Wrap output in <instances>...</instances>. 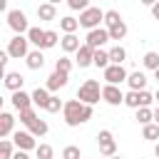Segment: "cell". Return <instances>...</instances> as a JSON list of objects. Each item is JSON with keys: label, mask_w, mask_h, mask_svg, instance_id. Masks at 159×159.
I'll return each instance as SVG.
<instances>
[{"label": "cell", "mask_w": 159, "mask_h": 159, "mask_svg": "<svg viewBox=\"0 0 159 159\" xmlns=\"http://www.w3.org/2000/svg\"><path fill=\"white\" fill-rule=\"evenodd\" d=\"M137 122L139 124H149L152 122V109L149 107H137Z\"/></svg>", "instance_id": "obj_34"}, {"label": "cell", "mask_w": 159, "mask_h": 159, "mask_svg": "<svg viewBox=\"0 0 159 159\" xmlns=\"http://www.w3.org/2000/svg\"><path fill=\"white\" fill-rule=\"evenodd\" d=\"M152 122H154V124H159V107H157V109H152Z\"/></svg>", "instance_id": "obj_43"}, {"label": "cell", "mask_w": 159, "mask_h": 159, "mask_svg": "<svg viewBox=\"0 0 159 159\" xmlns=\"http://www.w3.org/2000/svg\"><path fill=\"white\" fill-rule=\"evenodd\" d=\"M62 109V99L57 97V94H50V99H47V104H45V112H60Z\"/></svg>", "instance_id": "obj_32"}, {"label": "cell", "mask_w": 159, "mask_h": 159, "mask_svg": "<svg viewBox=\"0 0 159 159\" xmlns=\"http://www.w3.org/2000/svg\"><path fill=\"white\" fill-rule=\"evenodd\" d=\"M139 2H142V5H147V7H152V5L157 2V0H139Z\"/></svg>", "instance_id": "obj_44"}, {"label": "cell", "mask_w": 159, "mask_h": 159, "mask_svg": "<svg viewBox=\"0 0 159 159\" xmlns=\"http://www.w3.org/2000/svg\"><path fill=\"white\" fill-rule=\"evenodd\" d=\"M142 62H144V67H147V70H152V72H154V70L159 67V52H147Z\"/></svg>", "instance_id": "obj_31"}, {"label": "cell", "mask_w": 159, "mask_h": 159, "mask_svg": "<svg viewBox=\"0 0 159 159\" xmlns=\"http://www.w3.org/2000/svg\"><path fill=\"white\" fill-rule=\"evenodd\" d=\"M42 35H45V30H42V27H27V32H25L27 42H30V45H35V47H40V45H42Z\"/></svg>", "instance_id": "obj_26"}, {"label": "cell", "mask_w": 159, "mask_h": 159, "mask_svg": "<svg viewBox=\"0 0 159 159\" xmlns=\"http://www.w3.org/2000/svg\"><path fill=\"white\" fill-rule=\"evenodd\" d=\"M122 20V15L117 12V10H104V17H102V22L109 27V25H114V22H119Z\"/></svg>", "instance_id": "obj_36"}, {"label": "cell", "mask_w": 159, "mask_h": 159, "mask_svg": "<svg viewBox=\"0 0 159 159\" xmlns=\"http://www.w3.org/2000/svg\"><path fill=\"white\" fill-rule=\"evenodd\" d=\"M67 7L70 10H84V7H89V0H67Z\"/></svg>", "instance_id": "obj_39"}, {"label": "cell", "mask_w": 159, "mask_h": 159, "mask_svg": "<svg viewBox=\"0 0 159 159\" xmlns=\"http://www.w3.org/2000/svg\"><path fill=\"white\" fill-rule=\"evenodd\" d=\"M102 17H104V10H99V7H84L82 12H80V17H77V22H80V27H84V30H94V27H99V22H102Z\"/></svg>", "instance_id": "obj_4"}, {"label": "cell", "mask_w": 159, "mask_h": 159, "mask_svg": "<svg viewBox=\"0 0 159 159\" xmlns=\"http://www.w3.org/2000/svg\"><path fill=\"white\" fill-rule=\"evenodd\" d=\"M60 47H62L65 52H77V47H80V37H77L75 32H65V35L60 37Z\"/></svg>", "instance_id": "obj_19"}, {"label": "cell", "mask_w": 159, "mask_h": 159, "mask_svg": "<svg viewBox=\"0 0 159 159\" xmlns=\"http://www.w3.org/2000/svg\"><path fill=\"white\" fill-rule=\"evenodd\" d=\"M12 129H15V117L10 112H0V139L12 134Z\"/></svg>", "instance_id": "obj_18"}, {"label": "cell", "mask_w": 159, "mask_h": 159, "mask_svg": "<svg viewBox=\"0 0 159 159\" xmlns=\"http://www.w3.org/2000/svg\"><path fill=\"white\" fill-rule=\"evenodd\" d=\"M152 102H154V94L147 92V89H129V92L124 94V99H122V104H127V107H132V109H137V107H149Z\"/></svg>", "instance_id": "obj_3"}, {"label": "cell", "mask_w": 159, "mask_h": 159, "mask_svg": "<svg viewBox=\"0 0 159 159\" xmlns=\"http://www.w3.org/2000/svg\"><path fill=\"white\" fill-rule=\"evenodd\" d=\"M97 147H99V154L102 157H112L117 154V142H114V134L109 129H102L97 134Z\"/></svg>", "instance_id": "obj_7"}, {"label": "cell", "mask_w": 159, "mask_h": 159, "mask_svg": "<svg viewBox=\"0 0 159 159\" xmlns=\"http://www.w3.org/2000/svg\"><path fill=\"white\" fill-rule=\"evenodd\" d=\"M154 157H157V159H159V142H157V144H154Z\"/></svg>", "instance_id": "obj_46"}, {"label": "cell", "mask_w": 159, "mask_h": 159, "mask_svg": "<svg viewBox=\"0 0 159 159\" xmlns=\"http://www.w3.org/2000/svg\"><path fill=\"white\" fill-rule=\"evenodd\" d=\"M154 77H157V82H159V67H157V70H154Z\"/></svg>", "instance_id": "obj_51"}, {"label": "cell", "mask_w": 159, "mask_h": 159, "mask_svg": "<svg viewBox=\"0 0 159 159\" xmlns=\"http://www.w3.org/2000/svg\"><path fill=\"white\" fill-rule=\"evenodd\" d=\"M142 137H144V139H149V142H157V139H159V124H154V122L144 124V129H142Z\"/></svg>", "instance_id": "obj_29"}, {"label": "cell", "mask_w": 159, "mask_h": 159, "mask_svg": "<svg viewBox=\"0 0 159 159\" xmlns=\"http://www.w3.org/2000/svg\"><path fill=\"white\" fill-rule=\"evenodd\" d=\"M12 107H15L17 112H22V109L32 107V97H30L25 89H17V92H12Z\"/></svg>", "instance_id": "obj_16"}, {"label": "cell", "mask_w": 159, "mask_h": 159, "mask_svg": "<svg viewBox=\"0 0 159 159\" xmlns=\"http://www.w3.org/2000/svg\"><path fill=\"white\" fill-rule=\"evenodd\" d=\"M77 27H80L77 17H72V15L60 17V30H62V32H77Z\"/></svg>", "instance_id": "obj_27"}, {"label": "cell", "mask_w": 159, "mask_h": 159, "mask_svg": "<svg viewBox=\"0 0 159 159\" xmlns=\"http://www.w3.org/2000/svg\"><path fill=\"white\" fill-rule=\"evenodd\" d=\"M92 65H94V67H99V70H104V67L109 65V52H107V50H102V47H97V50L92 52Z\"/></svg>", "instance_id": "obj_23"}, {"label": "cell", "mask_w": 159, "mask_h": 159, "mask_svg": "<svg viewBox=\"0 0 159 159\" xmlns=\"http://www.w3.org/2000/svg\"><path fill=\"white\" fill-rule=\"evenodd\" d=\"M7 10V0H0V12H5Z\"/></svg>", "instance_id": "obj_45"}, {"label": "cell", "mask_w": 159, "mask_h": 159, "mask_svg": "<svg viewBox=\"0 0 159 159\" xmlns=\"http://www.w3.org/2000/svg\"><path fill=\"white\" fill-rule=\"evenodd\" d=\"M7 60H10L7 50H0V67H5V65H7Z\"/></svg>", "instance_id": "obj_40"}, {"label": "cell", "mask_w": 159, "mask_h": 159, "mask_svg": "<svg viewBox=\"0 0 159 159\" xmlns=\"http://www.w3.org/2000/svg\"><path fill=\"white\" fill-rule=\"evenodd\" d=\"M35 117H37V114H35V109H32V107H27V109H22V112H20V124H25V127H27Z\"/></svg>", "instance_id": "obj_38"}, {"label": "cell", "mask_w": 159, "mask_h": 159, "mask_svg": "<svg viewBox=\"0 0 159 159\" xmlns=\"http://www.w3.org/2000/svg\"><path fill=\"white\" fill-rule=\"evenodd\" d=\"M37 20H40V22H52V20H57V7H55L52 2L37 5Z\"/></svg>", "instance_id": "obj_13"}, {"label": "cell", "mask_w": 159, "mask_h": 159, "mask_svg": "<svg viewBox=\"0 0 159 159\" xmlns=\"http://www.w3.org/2000/svg\"><path fill=\"white\" fill-rule=\"evenodd\" d=\"M35 157L37 159H55V149L50 144H37L35 147Z\"/></svg>", "instance_id": "obj_30"}, {"label": "cell", "mask_w": 159, "mask_h": 159, "mask_svg": "<svg viewBox=\"0 0 159 159\" xmlns=\"http://www.w3.org/2000/svg\"><path fill=\"white\" fill-rule=\"evenodd\" d=\"M107 52H109V62H112V65H122V62L127 60V50H124L122 45H114V47H109Z\"/></svg>", "instance_id": "obj_25"}, {"label": "cell", "mask_w": 159, "mask_h": 159, "mask_svg": "<svg viewBox=\"0 0 159 159\" xmlns=\"http://www.w3.org/2000/svg\"><path fill=\"white\" fill-rule=\"evenodd\" d=\"M10 159H30V157H27V152L17 149V152H12V157H10Z\"/></svg>", "instance_id": "obj_41"}, {"label": "cell", "mask_w": 159, "mask_h": 159, "mask_svg": "<svg viewBox=\"0 0 159 159\" xmlns=\"http://www.w3.org/2000/svg\"><path fill=\"white\" fill-rule=\"evenodd\" d=\"M12 144H15L17 149H22V152H30V149H35V147H37L35 134H30V132H25V129L12 132Z\"/></svg>", "instance_id": "obj_10"}, {"label": "cell", "mask_w": 159, "mask_h": 159, "mask_svg": "<svg viewBox=\"0 0 159 159\" xmlns=\"http://www.w3.org/2000/svg\"><path fill=\"white\" fill-rule=\"evenodd\" d=\"M92 114H94L92 104H84L80 99H67L62 104V117H65V124L67 127H80V124L89 122Z\"/></svg>", "instance_id": "obj_1"}, {"label": "cell", "mask_w": 159, "mask_h": 159, "mask_svg": "<svg viewBox=\"0 0 159 159\" xmlns=\"http://www.w3.org/2000/svg\"><path fill=\"white\" fill-rule=\"evenodd\" d=\"M154 102H159V89H157V92H154Z\"/></svg>", "instance_id": "obj_48"}, {"label": "cell", "mask_w": 159, "mask_h": 159, "mask_svg": "<svg viewBox=\"0 0 159 159\" xmlns=\"http://www.w3.org/2000/svg\"><path fill=\"white\" fill-rule=\"evenodd\" d=\"M104 159H122V157H117V154H112V157H104Z\"/></svg>", "instance_id": "obj_50"}, {"label": "cell", "mask_w": 159, "mask_h": 159, "mask_svg": "<svg viewBox=\"0 0 159 159\" xmlns=\"http://www.w3.org/2000/svg\"><path fill=\"white\" fill-rule=\"evenodd\" d=\"M124 82L129 84V89H147V75L144 72H132V75H127Z\"/></svg>", "instance_id": "obj_21"}, {"label": "cell", "mask_w": 159, "mask_h": 159, "mask_svg": "<svg viewBox=\"0 0 159 159\" xmlns=\"http://www.w3.org/2000/svg\"><path fill=\"white\" fill-rule=\"evenodd\" d=\"M77 99L84 102V104H97V102L102 99V87H99V82H97V80H84V82L80 84V89H77Z\"/></svg>", "instance_id": "obj_2"}, {"label": "cell", "mask_w": 159, "mask_h": 159, "mask_svg": "<svg viewBox=\"0 0 159 159\" xmlns=\"http://www.w3.org/2000/svg\"><path fill=\"white\" fill-rule=\"evenodd\" d=\"M7 25H10V30H12L15 35H22V32H27V27H30V22H27V15H25L22 10H7Z\"/></svg>", "instance_id": "obj_6"}, {"label": "cell", "mask_w": 159, "mask_h": 159, "mask_svg": "<svg viewBox=\"0 0 159 159\" xmlns=\"http://www.w3.org/2000/svg\"><path fill=\"white\" fill-rule=\"evenodd\" d=\"M102 72H104L107 84H122V82L127 80V75H129V72L124 70V65H112V62H109V65H107Z\"/></svg>", "instance_id": "obj_9"}, {"label": "cell", "mask_w": 159, "mask_h": 159, "mask_svg": "<svg viewBox=\"0 0 159 159\" xmlns=\"http://www.w3.org/2000/svg\"><path fill=\"white\" fill-rule=\"evenodd\" d=\"M62 159H82V154H80V147H75V144H67V147L62 149Z\"/></svg>", "instance_id": "obj_35"}, {"label": "cell", "mask_w": 159, "mask_h": 159, "mask_svg": "<svg viewBox=\"0 0 159 159\" xmlns=\"http://www.w3.org/2000/svg\"><path fill=\"white\" fill-rule=\"evenodd\" d=\"M47 129H50V127H47V122H45V119H40V117H35V119L27 124V132H30V134H35V137H45V134H47Z\"/></svg>", "instance_id": "obj_22"}, {"label": "cell", "mask_w": 159, "mask_h": 159, "mask_svg": "<svg viewBox=\"0 0 159 159\" xmlns=\"http://www.w3.org/2000/svg\"><path fill=\"white\" fill-rule=\"evenodd\" d=\"M55 70H57V72H67V75H70V70H72V60H70V57H60V60L55 62Z\"/></svg>", "instance_id": "obj_37"}, {"label": "cell", "mask_w": 159, "mask_h": 159, "mask_svg": "<svg viewBox=\"0 0 159 159\" xmlns=\"http://www.w3.org/2000/svg\"><path fill=\"white\" fill-rule=\"evenodd\" d=\"M92 52H94V50H92L89 45H80L77 52H75V55H77L75 62H77L80 67H89V65H92Z\"/></svg>", "instance_id": "obj_17"}, {"label": "cell", "mask_w": 159, "mask_h": 159, "mask_svg": "<svg viewBox=\"0 0 159 159\" xmlns=\"http://www.w3.org/2000/svg\"><path fill=\"white\" fill-rule=\"evenodd\" d=\"M2 77H5V67H0V82H2Z\"/></svg>", "instance_id": "obj_47"}, {"label": "cell", "mask_w": 159, "mask_h": 159, "mask_svg": "<svg viewBox=\"0 0 159 159\" xmlns=\"http://www.w3.org/2000/svg\"><path fill=\"white\" fill-rule=\"evenodd\" d=\"M25 65H27L30 70H42V65H45L42 50H40V47H37V50H30V52L25 55Z\"/></svg>", "instance_id": "obj_15"}, {"label": "cell", "mask_w": 159, "mask_h": 159, "mask_svg": "<svg viewBox=\"0 0 159 159\" xmlns=\"http://www.w3.org/2000/svg\"><path fill=\"white\" fill-rule=\"evenodd\" d=\"M2 102H5V99H2V94H0V112H2Z\"/></svg>", "instance_id": "obj_52"}, {"label": "cell", "mask_w": 159, "mask_h": 159, "mask_svg": "<svg viewBox=\"0 0 159 159\" xmlns=\"http://www.w3.org/2000/svg\"><path fill=\"white\" fill-rule=\"evenodd\" d=\"M12 147H15V144H12L10 139H0V159H10L12 152H15Z\"/></svg>", "instance_id": "obj_33"}, {"label": "cell", "mask_w": 159, "mask_h": 159, "mask_svg": "<svg viewBox=\"0 0 159 159\" xmlns=\"http://www.w3.org/2000/svg\"><path fill=\"white\" fill-rule=\"evenodd\" d=\"M30 52V42L25 35H15L10 42H7V55L12 60H25V55Z\"/></svg>", "instance_id": "obj_5"}, {"label": "cell", "mask_w": 159, "mask_h": 159, "mask_svg": "<svg viewBox=\"0 0 159 159\" xmlns=\"http://www.w3.org/2000/svg\"><path fill=\"white\" fill-rule=\"evenodd\" d=\"M45 2H52V5H57V2H62V0H45Z\"/></svg>", "instance_id": "obj_49"}, {"label": "cell", "mask_w": 159, "mask_h": 159, "mask_svg": "<svg viewBox=\"0 0 159 159\" xmlns=\"http://www.w3.org/2000/svg\"><path fill=\"white\" fill-rule=\"evenodd\" d=\"M2 84H5L10 92H17V89H22V84H25V77H22L20 72H5V77H2Z\"/></svg>", "instance_id": "obj_14"}, {"label": "cell", "mask_w": 159, "mask_h": 159, "mask_svg": "<svg viewBox=\"0 0 159 159\" xmlns=\"http://www.w3.org/2000/svg\"><path fill=\"white\" fill-rule=\"evenodd\" d=\"M102 99H104L107 104H112V107H119L122 99H124V92H122L117 84H104V87H102Z\"/></svg>", "instance_id": "obj_11"}, {"label": "cell", "mask_w": 159, "mask_h": 159, "mask_svg": "<svg viewBox=\"0 0 159 159\" xmlns=\"http://www.w3.org/2000/svg\"><path fill=\"white\" fill-rule=\"evenodd\" d=\"M107 42H109V32H107V27H94V30H87L84 45H89L92 50H97V47H102V45H107Z\"/></svg>", "instance_id": "obj_8"}, {"label": "cell", "mask_w": 159, "mask_h": 159, "mask_svg": "<svg viewBox=\"0 0 159 159\" xmlns=\"http://www.w3.org/2000/svg\"><path fill=\"white\" fill-rule=\"evenodd\" d=\"M67 80H70V75L67 72H52L50 77H47V82H45V87H47V92H57V89H62L65 84H67Z\"/></svg>", "instance_id": "obj_12"}, {"label": "cell", "mask_w": 159, "mask_h": 159, "mask_svg": "<svg viewBox=\"0 0 159 159\" xmlns=\"http://www.w3.org/2000/svg\"><path fill=\"white\" fill-rule=\"evenodd\" d=\"M152 15H154V20H159V0L152 5Z\"/></svg>", "instance_id": "obj_42"}, {"label": "cell", "mask_w": 159, "mask_h": 159, "mask_svg": "<svg viewBox=\"0 0 159 159\" xmlns=\"http://www.w3.org/2000/svg\"><path fill=\"white\" fill-rule=\"evenodd\" d=\"M60 42V35L55 32V30H45V35H42V45H40V50H50V47H55Z\"/></svg>", "instance_id": "obj_28"}, {"label": "cell", "mask_w": 159, "mask_h": 159, "mask_svg": "<svg viewBox=\"0 0 159 159\" xmlns=\"http://www.w3.org/2000/svg\"><path fill=\"white\" fill-rule=\"evenodd\" d=\"M30 97H32V104H35V107L45 109V104H47V99H50V92H47V87H37Z\"/></svg>", "instance_id": "obj_24"}, {"label": "cell", "mask_w": 159, "mask_h": 159, "mask_svg": "<svg viewBox=\"0 0 159 159\" xmlns=\"http://www.w3.org/2000/svg\"><path fill=\"white\" fill-rule=\"evenodd\" d=\"M107 32H109V40L119 42V40H124V37H127V22H124V20H119V22L109 25V27H107Z\"/></svg>", "instance_id": "obj_20"}]
</instances>
